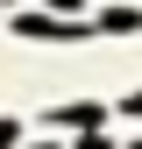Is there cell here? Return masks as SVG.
Wrapping results in <instances>:
<instances>
[{
	"instance_id": "6da1fadb",
	"label": "cell",
	"mask_w": 142,
	"mask_h": 149,
	"mask_svg": "<svg viewBox=\"0 0 142 149\" xmlns=\"http://www.w3.org/2000/svg\"><path fill=\"white\" fill-rule=\"evenodd\" d=\"M36 149H57V142H36Z\"/></svg>"
}]
</instances>
